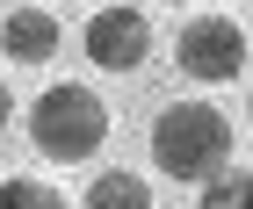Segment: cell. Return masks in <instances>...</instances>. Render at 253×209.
<instances>
[{
    "mask_svg": "<svg viewBox=\"0 0 253 209\" xmlns=\"http://www.w3.org/2000/svg\"><path fill=\"white\" fill-rule=\"evenodd\" d=\"M152 159L159 173H174V180H210V173L232 166V123H224V108H210V101H174V108H159L152 123Z\"/></svg>",
    "mask_w": 253,
    "mask_h": 209,
    "instance_id": "cell-1",
    "label": "cell"
},
{
    "mask_svg": "<svg viewBox=\"0 0 253 209\" xmlns=\"http://www.w3.org/2000/svg\"><path fill=\"white\" fill-rule=\"evenodd\" d=\"M101 137H109V101L94 87H80V79H58V87H43L37 108H29V144L43 159H58V166H80V159L101 152Z\"/></svg>",
    "mask_w": 253,
    "mask_h": 209,
    "instance_id": "cell-2",
    "label": "cell"
},
{
    "mask_svg": "<svg viewBox=\"0 0 253 209\" xmlns=\"http://www.w3.org/2000/svg\"><path fill=\"white\" fill-rule=\"evenodd\" d=\"M174 65L188 79H210V87H224V79L246 72V29H239L232 15H195L188 29L174 36Z\"/></svg>",
    "mask_w": 253,
    "mask_h": 209,
    "instance_id": "cell-3",
    "label": "cell"
},
{
    "mask_svg": "<svg viewBox=\"0 0 253 209\" xmlns=\"http://www.w3.org/2000/svg\"><path fill=\"white\" fill-rule=\"evenodd\" d=\"M145 51H152L145 7H94V15H87V58H94L101 72H137Z\"/></svg>",
    "mask_w": 253,
    "mask_h": 209,
    "instance_id": "cell-4",
    "label": "cell"
},
{
    "mask_svg": "<svg viewBox=\"0 0 253 209\" xmlns=\"http://www.w3.org/2000/svg\"><path fill=\"white\" fill-rule=\"evenodd\" d=\"M0 51L15 58V65L58 58V15H51V7H15V15L0 22Z\"/></svg>",
    "mask_w": 253,
    "mask_h": 209,
    "instance_id": "cell-5",
    "label": "cell"
},
{
    "mask_svg": "<svg viewBox=\"0 0 253 209\" xmlns=\"http://www.w3.org/2000/svg\"><path fill=\"white\" fill-rule=\"evenodd\" d=\"M80 209H152V188H145V173H94L87 180V202Z\"/></svg>",
    "mask_w": 253,
    "mask_h": 209,
    "instance_id": "cell-6",
    "label": "cell"
},
{
    "mask_svg": "<svg viewBox=\"0 0 253 209\" xmlns=\"http://www.w3.org/2000/svg\"><path fill=\"white\" fill-rule=\"evenodd\" d=\"M195 209H253V166H224V173H210Z\"/></svg>",
    "mask_w": 253,
    "mask_h": 209,
    "instance_id": "cell-7",
    "label": "cell"
},
{
    "mask_svg": "<svg viewBox=\"0 0 253 209\" xmlns=\"http://www.w3.org/2000/svg\"><path fill=\"white\" fill-rule=\"evenodd\" d=\"M0 209H65V195L51 188V180H0Z\"/></svg>",
    "mask_w": 253,
    "mask_h": 209,
    "instance_id": "cell-8",
    "label": "cell"
},
{
    "mask_svg": "<svg viewBox=\"0 0 253 209\" xmlns=\"http://www.w3.org/2000/svg\"><path fill=\"white\" fill-rule=\"evenodd\" d=\"M7 108H15V94H7V79H0V130H7Z\"/></svg>",
    "mask_w": 253,
    "mask_h": 209,
    "instance_id": "cell-9",
    "label": "cell"
},
{
    "mask_svg": "<svg viewBox=\"0 0 253 209\" xmlns=\"http://www.w3.org/2000/svg\"><path fill=\"white\" fill-rule=\"evenodd\" d=\"M246 108H253V101H246Z\"/></svg>",
    "mask_w": 253,
    "mask_h": 209,
    "instance_id": "cell-10",
    "label": "cell"
}]
</instances>
